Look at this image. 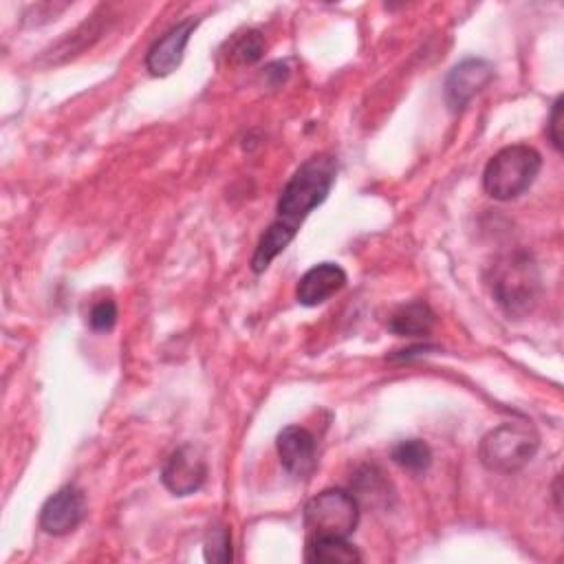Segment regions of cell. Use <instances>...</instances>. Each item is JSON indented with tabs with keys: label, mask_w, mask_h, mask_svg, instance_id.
I'll return each instance as SVG.
<instances>
[{
	"label": "cell",
	"mask_w": 564,
	"mask_h": 564,
	"mask_svg": "<svg viewBox=\"0 0 564 564\" xmlns=\"http://www.w3.org/2000/svg\"><path fill=\"white\" fill-rule=\"evenodd\" d=\"M205 560L207 562H231L234 551H231V533L227 527H214L209 529L203 546Z\"/></svg>",
	"instance_id": "17"
},
{
	"label": "cell",
	"mask_w": 564,
	"mask_h": 564,
	"mask_svg": "<svg viewBox=\"0 0 564 564\" xmlns=\"http://www.w3.org/2000/svg\"><path fill=\"white\" fill-rule=\"evenodd\" d=\"M117 304L115 300H99L97 304H93L90 313H88V324L93 330L97 333H108L112 330V326L117 324Z\"/></svg>",
	"instance_id": "19"
},
{
	"label": "cell",
	"mask_w": 564,
	"mask_h": 564,
	"mask_svg": "<svg viewBox=\"0 0 564 564\" xmlns=\"http://www.w3.org/2000/svg\"><path fill=\"white\" fill-rule=\"evenodd\" d=\"M196 20L194 18H187V20H181L176 22L174 26H170L148 51L145 55V68L150 70V75L154 77H165L170 75L172 70L178 68L181 59H183V53H185V46L189 42V35L192 31L196 29Z\"/></svg>",
	"instance_id": "10"
},
{
	"label": "cell",
	"mask_w": 564,
	"mask_h": 564,
	"mask_svg": "<svg viewBox=\"0 0 564 564\" xmlns=\"http://www.w3.org/2000/svg\"><path fill=\"white\" fill-rule=\"evenodd\" d=\"M304 557L317 564H352L361 562V553L346 538H308Z\"/></svg>",
	"instance_id": "14"
},
{
	"label": "cell",
	"mask_w": 564,
	"mask_h": 564,
	"mask_svg": "<svg viewBox=\"0 0 564 564\" xmlns=\"http://www.w3.org/2000/svg\"><path fill=\"white\" fill-rule=\"evenodd\" d=\"M562 108H564V99L557 97L553 108H551V115H549V123H546V134L551 139V145L562 152Z\"/></svg>",
	"instance_id": "20"
},
{
	"label": "cell",
	"mask_w": 564,
	"mask_h": 564,
	"mask_svg": "<svg viewBox=\"0 0 564 564\" xmlns=\"http://www.w3.org/2000/svg\"><path fill=\"white\" fill-rule=\"evenodd\" d=\"M494 77V66L482 57H467L445 79V99L452 112H460Z\"/></svg>",
	"instance_id": "7"
},
{
	"label": "cell",
	"mask_w": 564,
	"mask_h": 564,
	"mask_svg": "<svg viewBox=\"0 0 564 564\" xmlns=\"http://www.w3.org/2000/svg\"><path fill=\"white\" fill-rule=\"evenodd\" d=\"M264 53V40L258 31H247L242 33L236 42H234V57L242 64H251V62H258Z\"/></svg>",
	"instance_id": "18"
},
{
	"label": "cell",
	"mask_w": 564,
	"mask_h": 564,
	"mask_svg": "<svg viewBox=\"0 0 564 564\" xmlns=\"http://www.w3.org/2000/svg\"><path fill=\"white\" fill-rule=\"evenodd\" d=\"M207 463L198 447L181 445L170 454L161 469V482L174 496H189L205 485Z\"/></svg>",
	"instance_id": "6"
},
{
	"label": "cell",
	"mask_w": 564,
	"mask_h": 564,
	"mask_svg": "<svg viewBox=\"0 0 564 564\" xmlns=\"http://www.w3.org/2000/svg\"><path fill=\"white\" fill-rule=\"evenodd\" d=\"M434 326V311L423 300L401 304L388 319V328L394 335H427Z\"/></svg>",
	"instance_id": "13"
},
{
	"label": "cell",
	"mask_w": 564,
	"mask_h": 564,
	"mask_svg": "<svg viewBox=\"0 0 564 564\" xmlns=\"http://www.w3.org/2000/svg\"><path fill=\"white\" fill-rule=\"evenodd\" d=\"M390 458L403 467L405 471H412V474H421V471H427V467L432 465V449L425 441L421 438H405V441H399L392 452H390Z\"/></svg>",
	"instance_id": "16"
},
{
	"label": "cell",
	"mask_w": 564,
	"mask_h": 564,
	"mask_svg": "<svg viewBox=\"0 0 564 564\" xmlns=\"http://www.w3.org/2000/svg\"><path fill=\"white\" fill-rule=\"evenodd\" d=\"M540 436L529 423H502L480 441L478 456L489 471L513 474L535 456Z\"/></svg>",
	"instance_id": "4"
},
{
	"label": "cell",
	"mask_w": 564,
	"mask_h": 564,
	"mask_svg": "<svg viewBox=\"0 0 564 564\" xmlns=\"http://www.w3.org/2000/svg\"><path fill=\"white\" fill-rule=\"evenodd\" d=\"M350 494L357 498L359 507L368 505V507H388L390 498H392V487L390 480L386 478V474L379 467L366 465L361 467L355 476H352V489Z\"/></svg>",
	"instance_id": "12"
},
{
	"label": "cell",
	"mask_w": 564,
	"mask_h": 564,
	"mask_svg": "<svg viewBox=\"0 0 564 564\" xmlns=\"http://www.w3.org/2000/svg\"><path fill=\"white\" fill-rule=\"evenodd\" d=\"M491 295L509 317H524L540 297V271L527 251H513L496 260L489 278Z\"/></svg>",
	"instance_id": "2"
},
{
	"label": "cell",
	"mask_w": 564,
	"mask_h": 564,
	"mask_svg": "<svg viewBox=\"0 0 564 564\" xmlns=\"http://www.w3.org/2000/svg\"><path fill=\"white\" fill-rule=\"evenodd\" d=\"M335 176H337V161L333 154L319 152L306 159L280 192L278 207H275L278 212L275 223L297 234L304 218L326 200L335 183Z\"/></svg>",
	"instance_id": "1"
},
{
	"label": "cell",
	"mask_w": 564,
	"mask_h": 564,
	"mask_svg": "<svg viewBox=\"0 0 564 564\" xmlns=\"http://www.w3.org/2000/svg\"><path fill=\"white\" fill-rule=\"evenodd\" d=\"M84 494L77 487L66 485L42 505L40 527L51 535H66L79 527V522L84 520Z\"/></svg>",
	"instance_id": "8"
},
{
	"label": "cell",
	"mask_w": 564,
	"mask_h": 564,
	"mask_svg": "<svg viewBox=\"0 0 564 564\" xmlns=\"http://www.w3.org/2000/svg\"><path fill=\"white\" fill-rule=\"evenodd\" d=\"M346 271L335 262H319L311 267L297 282L295 300L302 306H317L330 300L346 286Z\"/></svg>",
	"instance_id": "11"
},
{
	"label": "cell",
	"mask_w": 564,
	"mask_h": 564,
	"mask_svg": "<svg viewBox=\"0 0 564 564\" xmlns=\"http://www.w3.org/2000/svg\"><path fill=\"white\" fill-rule=\"evenodd\" d=\"M542 156L527 143L498 150L485 165L482 187L496 200H513L524 194L540 174Z\"/></svg>",
	"instance_id": "3"
},
{
	"label": "cell",
	"mask_w": 564,
	"mask_h": 564,
	"mask_svg": "<svg viewBox=\"0 0 564 564\" xmlns=\"http://www.w3.org/2000/svg\"><path fill=\"white\" fill-rule=\"evenodd\" d=\"M359 502L348 489H324L304 507L308 538H348L359 524Z\"/></svg>",
	"instance_id": "5"
},
{
	"label": "cell",
	"mask_w": 564,
	"mask_h": 564,
	"mask_svg": "<svg viewBox=\"0 0 564 564\" xmlns=\"http://www.w3.org/2000/svg\"><path fill=\"white\" fill-rule=\"evenodd\" d=\"M295 238V231L278 225L275 220L264 229V234L260 236L256 251L251 256V269L256 273H262L269 269V264L289 247V242Z\"/></svg>",
	"instance_id": "15"
},
{
	"label": "cell",
	"mask_w": 564,
	"mask_h": 564,
	"mask_svg": "<svg viewBox=\"0 0 564 564\" xmlns=\"http://www.w3.org/2000/svg\"><path fill=\"white\" fill-rule=\"evenodd\" d=\"M275 449L282 467L295 478H308L317 465L315 436L300 425H286L278 438Z\"/></svg>",
	"instance_id": "9"
},
{
	"label": "cell",
	"mask_w": 564,
	"mask_h": 564,
	"mask_svg": "<svg viewBox=\"0 0 564 564\" xmlns=\"http://www.w3.org/2000/svg\"><path fill=\"white\" fill-rule=\"evenodd\" d=\"M553 498H555V507L560 509V474H557L555 485H553Z\"/></svg>",
	"instance_id": "21"
}]
</instances>
